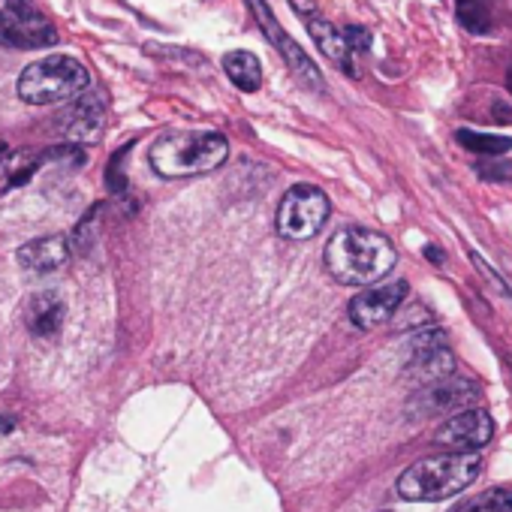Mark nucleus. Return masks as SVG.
<instances>
[{
	"instance_id": "6",
	"label": "nucleus",
	"mask_w": 512,
	"mask_h": 512,
	"mask_svg": "<svg viewBox=\"0 0 512 512\" xmlns=\"http://www.w3.org/2000/svg\"><path fill=\"white\" fill-rule=\"evenodd\" d=\"M55 43L58 31L37 0H0V46L43 49Z\"/></svg>"
},
{
	"instance_id": "27",
	"label": "nucleus",
	"mask_w": 512,
	"mask_h": 512,
	"mask_svg": "<svg viewBox=\"0 0 512 512\" xmlns=\"http://www.w3.org/2000/svg\"><path fill=\"white\" fill-rule=\"evenodd\" d=\"M4 154H7V145H4V142H0V157H4Z\"/></svg>"
},
{
	"instance_id": "22",
	"label": "nucleus",
	"mask_w": 512,
	"mask_h": 512,
	"mask_svg": "<svg viewBox=\"0 0 512 512\" xmlns=\"http://www.w3.org/2000/svg\"><path fill=\"white\" fill-rule=\"evenodd\" d=\"M428 317H431V311L425 308V305H413L410 311H404V320H395V326L398 329H419V326H428Z\"/></svg>"
},
{
	"instance_id": "28",
	"label": "nucleus",
	"mask_w": 512,
	"mask_h": 512,
	"mask_svg": "<svg viewBox=\"0 0 512 512\" xmlns=\"http://www.w3.org/2000/svg\"><path fill=\"white\" fill-rule=\"evenodd\" d=\"M509 94H512V73H509Z\"/></svg>"
},
{
	"instance_id": "2",
	"label": "nucleus",
	"mask_w": 512,
	"mask_h": 512,
	"mask_svg": "<svg viewBox=\"0 0 512 512\" xmlns=\"http://www.w3.org/2000/svg\"><path fill=\"white\" fill-rule=\"evenodd\" d=\"M482 470L476 452H446L410 464L398 479V494L413 503H437L464 491Z\"/></svg>"
},
{
	"instance_id": "11",
	"label": "nucleus",
	"mask_w": 512,
	"mask_h": 512,
	"mask_svg": "<svg viewBox=\"0 0 512 512\" xmlns=\"http://www.w3.org/2000/svg\"><path fill=\"white\" fill-rule=\"evenodd\" d=\"M494 437V422L485 410L479 407H470V410H461L455 416H449L437 434H434V443L437 446H446L452 452H476L479 446L491 443Z\"/></svg>"
},
{
	"instance_id": "20",
	"label": "nucleus",
	"mask_w": 512,
	"mask_h": 512,
	"mask_svg": "<svg viewBox=\"0 0 512 512\" xmlns=\"http://www.w3.org/2000/svg\"><path fill=\"white\" fill-rule=\"evenodd\" d=\"M458 22L473 34L488 31V13H485V7L479 4V0H461V4H458Z\"/></svg>"
},
{
	"instance_id": "18",
	"label": "nucleus",
	"mask_w": 512,
	"mask_h": 512,
	"mask_svg": "<svg viewBox=\"0 0 512 512\" xmlns=\"http://www.w3.org/2000/svg\"><path fill=\"white\" fill-rule=\"evenodd\" d=\"M455 139L461 148L473 154H485V157H497L512 148V136H494V133H476V130H458Z\"/></svg>"
},
{
	"instance_id": "24",
	"label": "nucleus",
	"mask_w": 512,
	"mask_h": 512,
	"mask_svg": "<svg viewBox=\"0 0 512 512\" xmlns=\"http://www.w3.org/2000/svg\"><path fill=\"white\" fill-rule=\"evenodd\" d=\"M470 260H473V266H476V269H479V272H482V275H485V278H488V281H491V284H494V287H497L500 293H506L503 281H500V278H497V275L491 272V266H488V263H482V256H479V253H470Z\"/></svg>"
},
{
	"instance_id": "8",
	"label": "nucleus",
	"mask_w": 512,
	"mask_h": 512,
	"mask_svg": "<svg viewBox=\"0 0 512 512\" xmlns=\"http://www.w3.org/2000/svg\"><path fill=\"white\" fill-rule=\"evenodd\" d=\"M247 7H250V13H253V19H256V25L263 28V34L272 40V46L281 52V58L287 61V67L311 88V91H326V82H323V76H320V70H317V64L311 61V55L299 46V43H293L290 40V34L281 28V22L275 19V13L269 10V4L266 0H247Z\"/></svg>"
},
{
	"instance_id": "3",
	"label": "nucleus",
	"mask_w": 512,
	"mask_h": 512,
	"mask_svg": "<svg viewBox=\"0 0 512 512\" xmlns=\"http://www.w3.org/2000/svg\"><path fill=\"white\" fill-rule=\"evenodd\" d=\"M229 157V142L220 133H166L160 136L151 151V169L160 178H193L220 169Z\"/></svg>"
},
{
	"instance_id": "25",
	"label": "nucleus",
	"mask_w": 512,
	"mask_h": 512,
	"mask_svg": "<svg viewBox=\"0 0 512 512\" xmlns=\"http://www.w3.org/2000/svg\"><path fill=\"white\" fill-rule=\"evenodd\" d=\"M425 256H428L431 263H443V253H440V250H434V247H425Z\"/></svg>"
},
{
	"instance_id": "26",
	"label": "nucleus",
	"mask_w": 512,
	"mask_h": 512,
	"mask_svg": "<svg viewBox=\"0 0 512 512\" xmlns=\"http://www.w3.org/2000/svg\"><path fill=\"white\" fill-rule=\"evenodd\" d=\"M13 428V419H0V431H10Z\"/></svg>"
},
{
	"instance_id": "7",
	"label": "nucleus",
	"mask_w": 512,
	"mask_h": 512,
	"mask_svg": "<svg viewBox=\"0 0 512 512\" xmlns=\"http://www.w3.org/2000/svg\"><path fill=\"white\" fill-rule=\"evenodd\" d=\"M455 371V356L446 347V335L437 329L428 332H416L410 338V356L404 362V377L413 380L419 389L440 383L446 377H452Z\"/></svg>"
},
{
	"instance_id": "1",
	"label": "nucleus",
	"mask_w": 512,
	"mask_h": 512,
	"mask_svg": "<svg viewBox=\"0 0 512 512\" xmlns=\"http://www.w3.org/2000/svg\"><path fill=\"white\" fill-rule=\"evenodd\" d=\"M395 244L368 226H344L326 244V269L344 287H368L392 272Z\"/></svg>"
},
{
	"instance_id": "21",
	"label": "nucleus",
	"mask_w": 512,
	"mask_h": 512,
	"mask_svg": "<svg viewBox=\"0 0 512 512\" xmlns=\"http://www.w3.org/2000/svg\"><path fill=\"white\" fill-rule=\"evenodd\" d=\"M485 181H512V160H485L476 166Z\"/></svg>"
},
{
	"instance_id": "14",
	"label": "nucleus",
	"mask_w": 512,
	"mask_h": 512,
	"mask_svg": "<svg viewBox=\"0 0 512 512\" xmlns=\"http://www.w3.org/2000/svg\"><path fill=\"white\" fill-rule=\"evenodd\" d=\"M106 121V106L97 94H85L64 118H61V130L67 139L73 142H94L103 130Z\"/></svg>"
},
{
	"instance_id": "4",
	"label": "nucleus",
	"mask_w": 512,
	"mask_h": 512,
	"mask_svg": "<svg viewBox=\"0 0 512 512\" xmlns=\"http://www.w3.org/2000/svg\"><path fill=\"white\" fill-rule=\"evenodd\" d=\"M91 91V73L70 55L43 58L19 76V97L31 106H52L85 97Z\"/></svg>"
},
{
	"instance_id": "5",
	"label": "nucleus",
	"mask_w": 512,
	"mask_h": 512,
	"mask_svg": "<svg viewBox=\"0 0 512 512\" xmlns=\"http://www.w3.org/2000/svg\"><path fill=\"white\" fill-rule=\"evenodd\" d=\"M332 214L329 196L314 184H296L284 193L278 205V232L290 241H308L314 238Z\"/></svg>"
},
{
	"instance_id": "19",
	"label": "nucleus",
	"mask_w": 512,
	"mask_h": 512,
	"mask_svg": "<svg viewBox=\"0 0 512 512\" xmlns=\"http://www.w3.org/2000/svg\"><path fill=\"white\" fill-rule=\"evenodd\" d=\"M461 512H512V491L509 488H491L470 500Z\"/></svg>"
},
{
	"instance_id": "15",
	"label": "nucleus",
	"mask_w": 512,
	"mask_h": 512,
	"mask_svg": "<svg viewBox=\"0 0 512 512\" xmlns=\"http://www.w3.org/2000/svg\"><path fill=\"white\" fill-rule=\"evenodd\" d=\"M64 314H67V305L64 299L55 293V290H43L37 293L28 308H25V323L31 329V335L37 338H52L58 335V329L64 326Z\"/></svg>"
},
{
	"instance_id": "9",
	"label": "nucleus",
	"mask_w": 512,
	"mask_h": 512,
	"mask_svg": "<svg viewBox=\"0 0 512 512\" xmlns=\"http://www.w3.org/2000/svg\"><path fill=\"white\" fill-rule=\"evenodd\" d=\"M476 398H479V386L476 383L458 380V377H446L440 383L416 389L407 407H410V416L428 419V416H437V413H461Z\"/></svg>"
},
{
	"instance_id": "23",
	"label": "nucleus",
	"mask_w": 512,
	"mask_h": 512,
	"mask_svg": "<svg viewBox=\"0 0 512 512\" xmlns=\"http://www.w3.org/2000/svg\"><path fill=\"white\" fill-rule=\"evenodd\" d=\"M347 31V40H350V49H353V55H359V52H368L371 49V34L365 31V28H344Z\"/></svg>"
},
{
	"instance_id": "13",
	"label": "nucleus",
	"mask_w": 512,
	"mask_h": 512,
	"mask_svg": "<svg viewBox=\"0 0 512 512\" xmlns=\"http://www.w3.org/2000/svg\"><path fill=\"white\" fill-rule=\"evenodd\" d=\"M70 260V241L64 235H46V238H37V241H28L22 250H19V263L22 269L34 272V275H49V272H58L64 269Z\"/></svg>"
},
{
	"instance_id": "17",
	"label": "nucleus",
	"mask_w": 512,
	"mask_h": 512,
	"mask_svg": "<svg viewBox=\"0 0 512 512\" xmlns=\"http://www.w3.org/2000/svg\"><path fill=\"white\" fill-rule=\"evenodd\" d=\"M40 166V154L34 151H16V154H4L0 157V193H7L19 184H25Z\"/></svg>"
},
{
	"instance_id": "12",
	"label": "nucleus",
	"mask_w": 512,
	"mask_h": 512,
	"mask_svg": "<svg viewBox=\"0 0 512 512\" xmlns=\"http://www.w3.org/2000/svg\"><path fill=\"white\" fill-rule=\"evenodd\" d=\"M305 22V28H308V34L314 37V43H317V49L338 67V70H344L347 76H359V70H356V55H353V49H350V40H347V31H341L338 25H332V22H326L320 13H314V16H308V19H302Z\"/></svg>"
},
{
	"instance_id": "10",
	"label": "nucleus",
	"mask_w": 512,
	"mask_h": 512,
	"mask_svg": "<svg viewBox=\"0 0 512 512\" xmlns=\"http://www.w3.org/2000/svg\"><path fill=\"white\" fill-rule=\"evenodd\" d=\"M404 299H407L404 281H392V284H380L374 290H365L350 302V323L362 332H371L383 323H392L395 314L401 311Z\"/></svg>"
},
{
	"instance_id": "16",
	"label": "nucleus",
	"mask_w": 512,
	"mask_h": 512,
	"mask_svg": "<svg viewBox=\"0 0 512 512\" xmlns=\"http://www.w3.org/2000/svg\"><path fill=\"white\" fill-rule=\"evenodd\" d=\"M223 73L232 79L235 88H241V91H247V94H253V91H260V88H263V67H260V61H256V55H250V52H244V49L229 52V55L223 58Z\"/></svg>"
}]
</instances>
